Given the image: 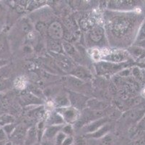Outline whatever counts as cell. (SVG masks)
Masks as SVG:
<instances>
[{
	"label": "cell",
	"instance_id": "1",
	"mask_svg": "<svg viewBox=\"0 0 145 145\" xmlns=\"http://www.w3.org/2000/svg\"><path fill=\"white\" fill-rule=\"evenodd\" d=\"M57 113L62 117L64 121L67 123H72L77 121L80 117V113L76 107H59L57 110Z\"/></svg>",
	"mask_w": 145,
	"mask_h": 145
},
{
	"label": "cell",
	"instance_id": "2",
	"mask_svg": "<svg viewBox=\"0 0 145 145\" xmlns=\"http://www.w3.org/2000/svg\"><path fill=\"white\" fill-rule=\"evenodd\" d=\"M129 28V22L123 18H116L113 22L111 28L116 36H122Z\"/></svg>",
	"mask_w": 145,
	"mask_h": 145
},
{
	"label": "cell",
	"instance_id": "3",
	"mask_svg": "<svg viewBox=\"0 0 145 145\" xmlns=\"http://www.w3.org/2000/svg\"><path fill=\"white\" fill-rule=\"evenodd\" d=\"M129 53L126 51H123V50H118V51L113 52H110L108 55L104 57V60L108 62H116V63H118V62H124L125 60L129 58Z\"/></svg>",
	"mask_w": 145,
	"mask_h": 145
},
{
	"label": "cell",
	"instance_id": "4",
	"mask_svg": "<svg viewBox=\"0 0 145 145\" xmlns=\"http://www.w3.org/2000/svg\"><path fill=\"white\" fill-rule=\"evenodd\" d=\"M48 34L52 39L59 40L64 36V29L59 22H54L48 27Z\"/></svg>",
	"mask_w": 145,
	"mask_h": 145
},
{
	"label": "cell",
	"instance_id": "5",
	"mask_svg": "<svg viewBox=\"0 0 145 145\" xmlns=\"http://www.w3.org/2000/svg\"><path fill=\"white\" fill-rule=\"evenodd\" d=\"M61 126H48L43 131L42 140H54L58 133L61 131Z\"/></svg>",
	"mask_w": 145,
	"mask_h": 145
},
{
	"label": "cell",
	"instance_id": "6",
	"mask_svg": "<svg viewBox=\"0 0 145 145\" xmlns=\"http://www.w3.org/2000/svg\"><path fill=\"white\" fill-rule=\"evenodd\" d=\"M55 58L59 67L61 68L65 71H69L72 68V62L66 56L58 54H56V56H55Z\"/></svg>",
	"mask_w": 145,
	"mask_h": 145
},
{
	"label": "cell",
	"instance_id": "7",
	"mask_svg": "<svg viewBox=\"0 0 145 145\" xmlns=\"http://www.w3.org/2000/svg\"><path fill=\"white\" fill-rule=\"evenodd\" d=\"M104 35V30L100 26H95L92 28L89 32V37L91 40L94 42H100Z\"/></svg>",
	"mask_w": 145,
	"mask_h": 145
},
{
	"label": "cell",
	"instance_id": "8",
	"mask_svg": "<svg viewBox=\"0 0 145 145\" xmlns=\"http://www.w3.org/2000/svg\"><path fill=\"white\" fill-rule=\"evenodd\" d=\"M48 126H61L64 123L63 118L57 113H54L48 118Z\"/></svg>",
	"mask_w": 145,
	"mask_h": 145
},
{
	"label": "cell",
	"instance_id": "9",
	"mask_svg": "<svg viewBox=\"0 0 145 145\" xmlns=\"http://www.w3.org/2000/svg\"><path fill=\"white\" fill-rule=\"evenodd\" d=\"M105 121H106V120L105 119H99V121H94L93 123H91V124L86 126L85 127V128H86L87 132L89 133V134H92V133H94L96 131H97L99 128H101L102 125L103 124Z\"/></svg>",
	"mask_w": 145,
	"mask_h": 145
},
{
	"label": "cell",
	"instance_id": "10",
	"mask_svg": "<svg viewBox=\"0 0 145 145\" xmlns=\"http://www.w3.org/2000/svg\"><path fill=\"white\" fill-rule=\"evenodd\" d=\"M36 136L37 131L35 128H30L28 131V132H27V136H26L25 142V145H32L34 143H35V139H36Z\"/></svg>",
	"mask_w": 145,
	"mask_h": 145
},
{
	"label": "cell",
	"instance_id": "11",
	"mask_svg": "<svg viewBox=\"0 0 145 145\" xmlns=\"http://www.w3.org/2000/svg\"><path fill=\"white\" fill-rule=\"evenodd\" d=\"M48 47L51 51L55 53H59L61 52L62 48L59 42H56V40L51 39L48 41Z\"/></svg>",
	"mask_w": 145,
	"mask_h": 145
},
{
	"label": "cell",
	"instance_id": "12",
	"mask_svg": "<svg viewBox=\"0 0 145 145\" xmlns=\"http://www.w3.org/2000/svg\"><path fill=\"white\" fill-rule=\"evenodd\" d=\"M108 131V126L105 125L103 127H101V128H99L97 131L95 132L92 133V134H89V136L92 138H95V139H98V138H102L103 136H105Z\"/></svg>",
	"mask_w": 145,
	"mask_h": 145
},
{
	"label": "cell",
	"instance_id": "13",
	"mask_svg": "<svg viewBox=\"0 0 145 145\" xmlns=\"http://www.w3.org/2000/svg\"><path fill=\"white\" fill-rule=\"evenodd\" d=\"M74 76H76V78H79L80 80L85 79L86 78H89V74L88 73V72L81 67L77 68L76 70H74Z\"/></svg>",
	"mask_w": 145,
	"mask_h": 145
},
{
	"label": "cell",
	"instance_id": "14",
	"mask_svg": "<svg viewBox=\"0 0 145 145\" xmlns=\"http://www.w3.org/2000/svg\"><path fill=\"white\" fill-rule=\"evenodd\" d=\"M144 114L145 113L144 109L142 108L135 109V110H133L131 113H130V115H129V118H131V119L136 121V120H139V118H142Z\"/></svg>",
	"mask_w": 145,
	"mask_h": 145
},
{
	"label": "cell",
	"instance_id": "15",
	"mask_svg": "<svg viewBox=\"0 0 145 145\" xmlns=\"http://www.w3.org/2000/svg\"><path fill=\"white\" fill-rule=\"evenodd\" d=\"M131 54L137 58H142L145 56V50L140 47H133L131 49Z\"/></svg>",
	"mask_w": 145,
	"mask_h": 145
},
{
	"label": "cell",
	"instance_id": "16",
	"mask_svg": "<svg viewBox=\"0 0 145 145\" xmlns=\"http://www.w3.org/2000/svg\"><path fill=\"white\" fill-rule=\"evenodd\" d=\"M56 103L60 107H69V105H70V100L67 97H59L56 98Z\"/></svg>",
	"mask_w": 145,
	"mask_h": 145
},
{
	"label": "cell",
	"instance_id": "17",
	"mask_svg": "<svg viewBox=\"0 0 145 145\" xmlns=\"http://www.w3.org/2000/svg\"><path fill=\"white\" fill-rule=\"evenodd\" d=\"M14 86L17 89H19L20 90L24 89L27 86V79L25 77H20L17 78L14 82Z\"/></svg>",
	"mask_w": 145,
	"mask_h": 145
},
{
	"label": "cell",
	"instance_id": "18",
	"mask_svg": "<svg viewBox=\"0 0 145 145\" xmlns=\"http://www.w3.org/2000/svg\"><path fill=\"white\" fill-rule=\"evenodd\" d=\"M113 144V136L110 134H106L101 138L100 145H112Z\"/></svg>",
	"mask_w": 145,
	"mask_h": 145
},
{
	"label": "cell",
	"instance_id": "19",
	"mask_svg": "<svg viewBox=\"0 0 145 145\" xmlns=\"http://www.w3.org/2000/svg\"><path fill=\"white\" fill-rule=\"evenodd\" d=\"M25 135V133L24 129L22 128H19L18 130L14 131L13 138L16 141H20L23 139Z\"/></svg>",
	"mask_w": 145,
	"mask_h": 145
},
{
	"label": "cell",
	"instance_id": "20",
	"mask_svg": "<svg viewBox=\"0 0 145 145\" xmlns=\"http://www.w3.org/2000/svg\"><path fill=\"white\" fill-rule=\"evenodd\" d=\"M62 46L63 49L64 50V51H65L69 55L72 56L75 53L74 48L73 47L72 45H71L70 44L68 43V42H63Z\"/></svg>",
	"mask_w": 145,
	"mask_h": 145
},
{
	"label": "cell",
	"instance_id": "21",
	"mask_svg": "<svg viewBox=\"0 0 145 145\" xmlns=\"http://www.w3.org/2000/svg\"><path fill=\"white\" fill-rule=\"evenodd\" d=\"M66 136H67V135H66V134H64L62 131H59V132L57 134V135L56 136V137H55V139H54L56 145L62 144L63 142H64V139L66 138Z\"/></svg>",
	"mask_w": 145,
	"mask_h": 145
},
{
	"label": "cell",
	"instance_id": "22",
	"mask_svg": "<svg viewBox=\"0 0 145 145\" xmlns=\"http://www.w3.org/2000/svg\"><path fill=\"white\" fill-rule=\"evenodd\" d=\"M137 41H143V40L145 39V23L141 26L140 29L139 30V34H138V36H137Z\"/></svg>",
	"mask_w": 145,
	"mask_h": 145
},
{
	"label": "cell",
	"instance_id": "23",
	"mask_svg": "<svg viewBox=\"0 0 145 145\" xmlns=\"http://www.w3.org/2000/svg\"><path fill=\"white\" fill-rule=\"evenodd\" d=\"M132 73L134 75V76L135 78H137V79L142 80L143 78V75H142V72L141 71L140 69L139 68L135 67L133 68L132 70Z\"/></svg>",
	"mask_w": 145,
	"mask_h": 145
},
{
	"label": "cell",
	"instance_id": "24",
	"mask_svg": "<svg viewBox=\"0 0 145 145\" xmlns=\"http://www.w3.org/2000/svg\"><path fill=\"white\" fill-rule=\"evenodd\" d=\"M61 131L67 136H71L73 133V129L71 125H67L62 128Z\"/></svg>",
	"mask_w": 145,
	"mask_h": 145
},
{
	"label": "cell",
	"instance_id": "25",
	"mask_svg": "<svg viewBox=\"0 0 145 145\" xmlns=\"http://www.w3.org/2000/svg\"><path fill=\"white\" fill-rule=\"evenodd\" d=\"M74 138L72 136H67L61 145H73Z\"/></svg>",
	"mask_w": 145,
	"mask_h": 145
},
{
	"label": "cell",
	"instance_id": "26",
	"mask_svg": "<svg viewBox=\"0 0 145 145\" xmlns=\"http://www.w3.org/2000/svg\"><path fill=\"white\" fill-rule=\"evenodd\" d=\"M135 145H145V132L138 138Z\"/></svg>",
	"mask_w": 145,
	"mask_h": 145
},
{
	"label": "cell",
	"instance_id": "27",
	"mask_svg": "<svg viewBox=\"0 0 145 145\" xmlns=\"http://www.w3.org/2000/svg\"><path fill=\"white\" fill-rule=\"evenodd\" d=\"M14 129V128L13 127L12 125H6V126H5V128H4V131H5L7 135V134L10 135V134H12V133L13 132Z\"/></svg>",
	"mask_w": 145,
	"mask_h": 145
},
{
	"label": "cell",
	"instance_id": "28",
	"mask_svg": "<svg viewBox=\"0 0 145 145\" xmlns=\"http://www.w3.org/2000/svg\"><path fill=\"white\" fill-rule=\"evenodd\" d=\"M5 51H6V46H5V40L0 38V54L5 52Z\"/></svg>",
	"mask_w": 145,
	"mask_h": 145
},
{
	"label": "cell",
	"instance_id": "29",
	"mask_svg": "<svg viewBox=\"0 0 145 145\" xmlns=\"http://www.w3.org/2000/svg\"><path fill=\"white\" fill-rule=\"evenodd\" d=\"M40 145H56L54 140H42Z\"/></svg>",
	"mask_w": 145,
	"mask_h": 145
},
{
	"label": "cell",
	"instance_id": "30",
	"mask_svg": "<svg viewBox=\"0 0 145 145\" xmlns=\"http://www.w3.org/2000/svg\"><path fill=\"white\" fill-rule=\"evenodd\" d=\"M7 139V134L3 129H0V142H5Z\"/></svg>",
	"mask_w": 145,
	"mask_h": 145
},
{
	"label": "cell",
	"instance_id": "31",
	"mask_svg": "<svg viewBox=\"0 0 145 145\" xmlns=\"http://www.w3.org/2000/svg\"><path fill=\"white\" fill-rule=\"evenodd\" d=\"M141 94H142V97L145 98V88H144L143 90H142V93H141Z\"/></svg>",
	"mask_w": 145,
	"mask_h": 145
},
{
	"label": "cell",
	"instance_id": "32",
	"mask_svg": "<svg viewBox=\"0 0 145 145\" xmlns=\"http://www.w3.org/2000/svg\"><path fill=\"white\" fill-rule=\"evenodd\" d=\"M32 145H40V144L39 142H35V143H34L33 144H32Z\"/></svg>",
	"mask_w": 145,
	"mask_h": 145
},
{
	"label": "cell",
	"instance_id": "33",
	"mask_svg": "<svg viewBox=\"0 0 145 145\" xmlns=\"http://www.w3.org/2000/svg\"><path fill=\"white\" fill-rule=\"evenodd\" d=\"M0 145H5V142H0Z\"/></svg>",
	"mask_w": 145,
	"mask_h": 145
},
{
	"label": "cell",
	"instance_id": "34",
	"mask_svg": "<svg viewBox=\"0 0 145 145\" xmlns=\"http://www.w3.org/2000/svg\"><path fill=\"white\" fill-rule=\"evenodd\" d=\"M144 121H145V117H144Z\"/></svg>",
	"mask_w": 145,
	"mask_h": 145
}]
</instances>
